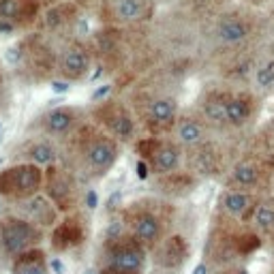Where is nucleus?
<instances>
[{
  "instance_id": "1",
  "label": "nucleus",
  "mask_w": 274,
  "mask_h": 274,
  "mask_svg": "<svg viewBox=\"0 0 274 274\" xmlns=\"http://www.w3.org/2000/svg\"><path fill=\"white\" fill-rule=\"evenodd\" d=\"M45 184V174L35 163H20L0 172V197L26 201Z\"/></svg>"
},
{
  "instance_id": "2",
  "label": "nucleus",
  "mask_w": 274,
  "mask_h": 274,
  "mask_svg": "<svg viewBox=\"0 0 274 274\" xmlns=\"http://www.w3.org/2000/svg\"><path fill=\"white\" fill-rule=\"evenodd\" d=\"M43 240L41 229L35 223L18 216H7L0 221V248L7 257H18L26 251H32Z\"/></svg>"
},
{
  "instance_id": "3",
  "label": "nucleus",
  "mask_w": 274,
  "mask_h": 274,
  "mask_svg": "<svg viewBox=\"0 0 274 274\" xmlns=\"http://www.w3.org/2000/svg\"><path fill=\"white\" fill-rule=\"evenodd\" d=\"M82 157L90 172L103 176L114 167L118 159V142L101 133H88V137L82 140Z\"/></svg>"
},
{
  "instance_id": "4",
  "label": "nucleus",
  "mask_w": 274,
  "mask_h": 274,
  "mask_svg": "<svg viewBox=\"0 0 274 274\" xmlns=\"http://www.w3.org/2000/svg\"><path fill=\"white\" fill-rule=\"evenodd\" d=\"M45 193L58 210H73L77 204V182L73 174L62 167L52 165L45 172Z\"/></svg>"
},
{
  "instance_id": "5",
  "label": "nucleus",
  "mask_w": 274,
  "mask_h": 274,
  "mask_svg": "<svg viewBox=\"0 0 274 274\" xmlns=\"http://www.w3.org/2000/svg\"><path fill=\"white\" fill-rule=\"evenodd\" d=\"M94 118L116 137V140L128 142L135 135V120L122 103L118 101H105L94 109Z\"/></svg>"
},
{
  "instance_id": "6",
  "label": "nucleus",
  "mask_w": 274,
  "mask_h": 274,
  "mask_svg": "<svg viewBox=\"0 0 274 274\" xmlns=\"http://www.w3.org/2000/svg\"><path fill=\"white\" fill-rule=\"evenodd\" d=\"M142 152V159L155 174H172L180 163V150L172 142L161 140H144L137 144Z\"/></svg>"
},
{
  "instance_id": "7",
  "label": "nucleus",
  "mask_w": 274,
  "mask_h": 274,
  "mask_svg": "<svg viewBox=\"0 0 274 274\" xmlns=\"http://www.w3.org/2000/svg\"><path fill=\"white\" fill-rule=\"evenodd\" d=\"M128 225H131V236L135 240L152 248L161 242V233H163V223L152 210H133L128 212Z\"/></svg>"
},
{
  "instance_id": "8",
  "label": "nucleus",
  "mask_w": 274,
  "mask_h": 274,
  "mask_svg": "<svg viewBox=\"0 0 274 274\" xmlns=\"http://www.w3.org/2000/svg\"><path fill=\"white\" fill-rule=\"evenodd\" d=\"M39 0H0V24L26 28L37 20Z\"/></svg>"
},
{
  "instance_id": "9",
  "label": "nucleus",
  "mask_w": 274,
  "mask_h": 274,
  "mask_svg": "<svg viewBox=\"0 0 274 274\" xmlns=\"http://www.w3.org/2000/svg\"><path fill=\"white\" fill-rule=\"evenodd\" d=\"M88 67H90L88 54L82 50V47L71 45L60 56L58 73L62 79H67V82H79V79H84V75L88 73Z\"/></svg>"
},
{
  "instance_id": "10",
  "label": "nucleus",
  "mask_w": 274,
  "mask_h": 274,
  "mask_svg": "<svg viewBox=\"0 0 274 274\" xmlns=\"http://www.w3.org/2000/svg\"><path fill=\"white\" fill-rule=\"evenodd\" d=\"M86 236V229H84V223L77 219V216H71V219L62 221L56 225V229L52 233V246L56 251H69L77 244H82V240Z\"/></svg>"
},
{
  "instance_id": "11",
  "label": "nucleus",
  "mask_w": 274,
  "mask_h": 274,
  "mask_svg": "<svg viewBox=\"0 0 274 274\" xmlns=\"http://www.w3.org/2000/svg\"><path fill=\"white\" fill-rule=\"evenodd\" d=\"M39 124H41V128L47 135H64L73 131V126L77 124V111L73 107L52 109L39 118Z\"/></svg>"
},
{
  "instance_id": "12",
  "label": "nucleus",
  "mask_w": 274,
  "mask_h": 274,
  "mask_svg": "<svg viewBox=\"0 0 274 274\" xmlns=\"http://www.w3.org/2000/svg\"><path fill=\"white\" fill-rule=\"evenodd\" d=\"M187 253H189V248H187V242L180 238V236H172V238H167L163 244L159 246V263L163 265V268H178V265L187 259Z\"/></svg>"
},
{
  "instance_id": "13",
  "label": "nucleus",
  "mask_w": 274,
  "mask_h": 274,
  "mask_svg": "<svg viewBox=\"0 0 274 274\" xmlns=\"http://www.w3.org/2000/svg\"><path fill=\"white\" fill-rule=\"evenodd\" d=\"M24 212L28 214L30 223H41V225H54L56 223V208L47 197H30L24 204Z\"/></svg>"
},
{
  "instance_id": "14",
  "label": "nucleus",
  "mask_w": 274,
  "mask_h": 274,
  "mask_svg": "<svg viewBox=\"0 0 274 274\" xmlns=\"http://www.w3.org/2000/svg\"><path fill=\"white\" fill-rule=\"evenodd\" d=\"M13 274H45V255L39 248H32L18 255L11 265Z\"/></svg>"
},
{
  "instance_id": "15",
  "label": "nucleus",
  "mask_w": 274,
  "mask_h": 274,
  "mask_svg": "<svg viewBox=\"0 0 274 274\" xmlns=\"http://www.w3.org/2000/svg\"><path fill=\"white\" fill-rule=\"evenodd\" d=\"M176 118V101L174 99H155L148 105V120L155 126H169Z\"/></svg>"
},
{
  "instance_id": "16",
  "label": "nucleus",
  "mask_w": 274,
  "mask_h": 274,
  "mask_svg": "<svg viewBox=\"0 0 274 274\" xmlns=\"http://www.w3.org/2000/svg\"><path fill=\"white\" fill-rule=\"evenodd\" d=\"M111 18L118 22H137L144 18L146 7L144 0H111Z\"/></svg>"
},
{
  "instance_id": "17",
  "label": "nucleus",
  "mask_w": 274,
  "mask_h": 274,
  "mask_svg": "<svg viewBox=\"0 0 274 274\" xmlns=\"http://www.w3.org/2000/svg\"><path fill=\"white\" fill-rule=\"evenodd\" d=\"M253 111V101L246 94H238V96H229L227 99V122L233 126L244 124L251 118Z\"/></svg>"
},
{
  "instance_id": "18",
  "label": "nucleus",
  "mask_w": 274,
  "mask_h": 274,
  "mask_svg": "<svg viewBox=\"0 0 274 274\" xmlns=\"http://www.w3.org/2000/svg\"><path fill=\"white\" fill-rule=\"evenodd\" d=\"M251 32V26L244 22V20H238V18H229V20H223L216 28V35H219L221 41L225 43H238L242 39L248 37Z\"/></svg>"
},
{
  "instance_id": "19",
  "label": "nucleus",
  "mask_w": 274,
  "mask_h": 274,
  "mask_svg": "<svg viewBox=\"0 0 274 274\" xmlns=\"http://www.w3.org/2000/svg\"><path fill=\"white\" fill-rule=\"evenodd\" d=\"M221 204H223V208H225V212H227V214H231V216H244L246 210L251 208L253 199L244 191H227L223 195Z\"/></svg>"
},
{
  "instance_id": "20",
  "label": "nucleus",
  "mask_w": 274,
  "mask_h": 274,
  "mask_svg": "<svg viewBox=\"0 0 274 274\" xmlns=\"http://www.w3.org/2000/svg\"><path fill=\"white\" fill-rule=\"evenodd\" d=\"M75 11H77L75 3H62V5H56V7H52V9L45 13V26H47V28H52V30L60 28V26H64V24H69L71 20L75 18Z\"/></svg>"
},
{
  "instance_id": "21",
  "label": "nucleus",
  "mask_w": 274,
  "mask_h": 274,
  "mask_svg": "<svg viewBox=\"0 0 274 274\" xmlns=\"http://www.w3.org/2000/svg\"><path fill=\"white\" fill-rule=\"evenodd\" d=\"M259 167L253 161H240V163L231 169V180L238 187H255L259 182Z\"/></svg>"
},
{
  "instance_id": "22",
  "label": "nucleus",
  "mask_w": 274,
  "mask_h": 274,
  "mask_svg": "<svg viewBox=\"0 0 274 274\" xmlns=\"http://www.w3.org/2000/svg\"><path fill=\"white\" fill-rule=\"evenodd\" d=\"M24 157L28 159V163H35V165H54L56 150L47 142H35L24 150Z\"/></svg>"
},
{
  "instance_id": "23",
  "label": "nucleus",
  "mask_w": 274,
  "mask_h": 274,
  "mask_svg": "<svg viewBox=\"0 0 274 274\" xmlns=\"http://www.w3.org/2000/svg\"><path fill=\"white\" fill-rule=\"evenodd\" d=\"M176 133H178V140L182 144H187V146H195V144L201 142V137H204V128L197 120L193 118H182L178 122V128H176Z\"/></svg>"
},
{
  "instance_id": "24",
  "label": "nucleus",
  "mask_w": 274,
  "mask_h": 274,
  "mask_svg": "<svg viewBox=\"0 0 274 274\" xmlns=\"http://www.w3.org/2000/svg\"><path fill=\"white\" fill-rule=\"evenodd\" d=\"M253 223L257 225V229L265 236H274V204L272 201H263L255 208L253 212Z\"/></svg>"
},
{
  "instance_id": "25",
  "label": "nucleus",
  "mask_w": 274,
  "mask_h": 274,
  "mask_svg": "<svg viewBox=\"0 0 274 274\" xmlns=\"http://www.w3.org/2000/svg\"><path fill=\"white\" fill-rule=\"evenodd\" d=\"M206 116L212 120V122H227V99L223 96H214L206 103Z\"/></svg>"
},
{
  "instance_id": "26",
  "label": "nucleus",
  "mask_w": 274,
  "mask_h": 274,
  "mask_svg": "<svg viewBox=\"0 0 274 274\" xmlns=\"http://www.w3.org/2000/svg\"><path fill=\"white\" fill-rule=\"evenodd\" d=\"M257 84L261 88H270L274 86V60L261 64L259 69H257Z\"/></svg>"
},
{
  "instance_id": "27",
  "label": "nucleus",
  "mask_w": 274,
  "mask_h": 274,
  "mask_svg": "<svg viewBox=\"0 0 274 274\" xmlns=\"http://www.w3.org/2000/svg\"><path fill=\"white\" fill-rule=\"evenodd\" d=\"M96 204H99V199H96V193H94V191H86V206L90 208V210H94Z\"/></svg>"
},
{
  "instance_id": "28",
  "label": "nucleus",
  "mask_w": 274,
  "mask_h": 274,
  "mask_svg": "<svg viewBox=\"0 0 274 274\" xmlns=\"http://www.w3.org/2000/svg\"><path fill=\"white\" fill-rule=\"evenodd\" d=\"M69 82H52V90L54 92H69Z\"/></svg>"
},
{
  "instance_id": "29",
  "label": "nucleus",
  "mask_w": 274,
  "mask_h": 274,
  "mask_svg": "<svg viewBox=\"0 0 274 274\" xmlns=\"http://www.w3.org/2000/svg\"><path fill=\"white\" fill-rule=\"evenodd\" d=\"M109 92V86H105V88H99V90H96L94 92V96H92V101H99L101 99V96H105Z\"/></svg>"
},
{
  "instance_id": "30",
  "label": "nucleus",
  "mask_w": 274,
  "mask_h": 274,
  "mask_svg": "<svg viewBox=\"0 0 274 274\" xmlns=\"http://www.w3.org/2000/svg\"><path fill=\"white\" fill-rule=\"evenodd\" d=\"M219 274H248V272L240 270V268H233V270H225V272H219Z\"/></svg>"
},
{
  "instance_id": "31",
  "label": "nucleus",
  "mask_w": 274,
  "mask_h": 274,
  "mask_svg": "<svg viewBox=\"0 0 274 274\" xmlns=\"http://www.w3.org/2000/svg\"><path fill=\"white\" fill-rule=\"evenodd\" d=\"M0 133H3V124H0Z\"/></svg>"
}]
</instances>
